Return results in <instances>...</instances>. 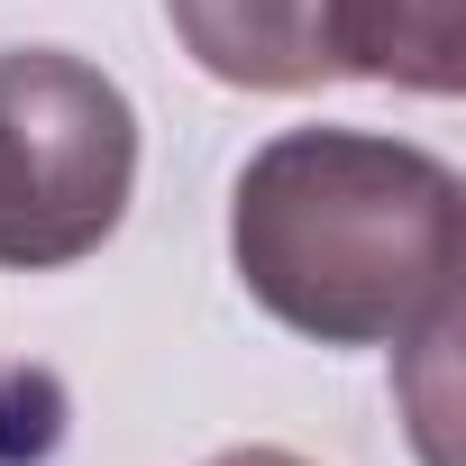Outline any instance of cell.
Returning a JSON list of instances; mask_svg holds the SVG:
<instances>
[{"mask_svg":"<svg viewBox=\"0 0 466 466\" xmlns=\"http://www.w3.org/2000/svg\"><path fill=\"white\" fill-rule=\"evenodd\" d=\"M137 201V101L74 46H0V275H65Z\"/></svg>","mask_w":466,"mask_h":466,"instance_id":"2","label":"cell"},{"mask_svg":"<svg viewBox=\"0 0 466 466\" xmlns=\"http://www.w3.org/2000/svg\"><path fill=\"white\" fill-rule=\"evenodd\" d=\"M201 466H311V457H293V448H219Z\"/></svg>","mask_w":466,"mask_h":466,"instance_id":"5","label":"cell"},{"mask_svg":"<svg viewBox=\"0 0 466 466\" xmlns=\"http://www.w3.org/2000/svg\"><path fill=\"white\" fill-rule=\"evenodd\" d=\"M165 28L228 92L339 83V0H165Z\"/></svg>","mask_w":466,"mask_h":466,"instance_id":"3","label":"cell"},{"mask_svg":"<svg viewBox=\"0 0 466 466\" xmlns=\"http://www.w3.org/2000/svg\"><path fill=\"white\" fill-rule=\"evenodd\" d=\"M228 266L311 348H420L457 320L466 183L384 128H275L228 183Z\"/></svg>","mask_w":466,"mask_h":466,"instance_id":"1","label":"cell"},{"mask_svg":"<svg viewBox=\"0 0 466 466\" xmlns=\"http://www.w3.org/2000/svg\"><path fill=\"white\" fill-rule=\"evenodd\" d=\"M339 74L457 101L466 92V19L457 0H339Z\"/></svg>","mask_w":466,"mask_h":466,"instance_id":"4","label":"cell"}]
</instances>
